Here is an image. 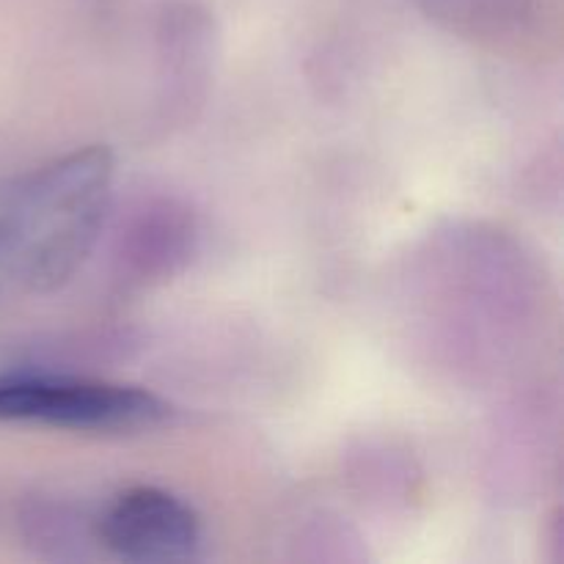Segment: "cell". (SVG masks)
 Listing matches in <instances>:
<instances>
[{
    "label": "cell",
    "mask_w": 564,
    "mask_h": 564,
    "mask_svg": "<svg viewBox=\"0 0 564 564\" xmlns=\"http://www.w3.org/2000/svg\"><path fill=\"white\" fill-rule=\"evenodd\" d=\"M113 180L108 147L75 149L0 180V270L33 292L64 286L97 246Z\"/></svg>",
    "instance_id": "cell-1"
},
{
    "label": "cell",
    "mask_w": 564,
    "mask_h": 564,
    "mask_svg": "<svg viewBox=\"0 0 564 564\" xmlns=\"http://www.w3.org/2000/svg\"><path fill=\"white\" fill-rule=\"evenodd\" d=\"M171 405L130 383L53 372H0V424L132 435L163 427Z\"/></svg>",
    "instance_id": "cell-2"
},
{
    "label": "cell",
    "mask_w": 564,
    "mask_h": 564,
    "mask_svg": "<svg viewBox=\"0 0 564 564\" xmlns=\"http://www.w3.org/2000/svg\"><path fill=\"white\" fill-rule=\"evenodd\" d=\"M94 543L124 562L169 564L196 560L204 543L198 512L176 494L138 485L116 496L91 523Z\"/></svg>",
    "instance_id": "cell-3"
},
{
    "label": "cell",
    "mask_w": 564,
    "mask_h": 564,
    "mask_svg": "<svg viewBox=\"0 0 564 564\" xmlns=\"http://www.w3.org/2000/svg\"><path fill=\"white\" fill-rule=\"evenodd\" d=\"M193 237H196V226H193V215H187V209H180L171 202L149 204V207L138 209L127 235H121V270L135 275L138 281L171 273L176 264L185 262Z\"/></svg>",
    "instance_id": "cell-4"
},
{
    "label": "cell",
    "mask_w": 564,
    "mask_h": 564,
    "mask_svg": "<svg viewBox=\"0 0 564 564\" xmlns=\"http://www.w3.org/2000/svg\"><path fill=\"white\" fill-rule=\"evenodd\" d=\"M433 14L471 31H499L523 17L529 0H422Z\"/></svg>",
    "instance_id": "cell-5"
}]
</instances>
